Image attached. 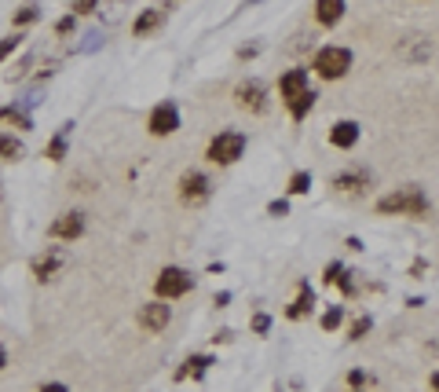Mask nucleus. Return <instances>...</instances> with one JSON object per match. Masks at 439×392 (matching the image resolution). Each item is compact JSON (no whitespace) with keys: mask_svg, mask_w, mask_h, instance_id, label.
Returning a JSON list of instances; mask_svg holds the SVG:
<instances>
[{"mask_svg":"<svg viewBox=\"0 0 439 392\" xmlns=\"http://www.w3.org/2000/svg\"><path fill=\"white\" fill-rule=\"evenodd\" d=\"M70 136H74V121H62L59 133L48 140V147H44V158H48V162H62L66 158V147H70Z\"/></svg>","mask_w":439,"mask_h":392,"instance_id":"nucleus-14","label":"nucleus"},{"mask_svg":"<svg viewBox=\"0 0 439 392\" xmlns=\"http://www.w3.org/2000/svg\"><path fill=\"white\" fill-rule=\"evenodd\" d=\"M268 213H271V216H290V202L275 198V202H268Z\"/></svg>","mask_w":439,"mask_h":392,"instance_id":"nucleus-32","label":"nucleus"},{"mask_svg":"<svg viewBox=\"0 0 439 392\" xmlns=\"http://www.w3.org/2000/svg\"><path fill=\"white\" fill-rule=\"evenodd\" d=\"M329 143L341 147V150H351L359 143V125L355 121H333V128H329Z\"/></svg>","mask_w":439,"mask_h":392,"instance_id":"nucleus-17","label":"nucleus"},{"mask_svg":"<svg viewBox=\"0 0 439 392\" xmlns=\"http://www.w3.org/2000/svg\"><path fill=\"white\" fill-rule=\"evenodd\" d=\"M99 8V0H74L70 4V15H92Z\"/></svg>","mask_w":439,"mask_h":392,"instance_id":"nucleus-29","label":"nucleus"},{"mask_svg":"<svg viewBox=\"0 0 439 392\" xmlns=\"http://www.w3.org/2000/svg\"><path fill=\"white\" fill-rule=\"evenodd\" d=\"M77 30V15H62V18H55V33L59 37H70Z\"/></svg>","mask_w":439,"mask_h":392,"instance_id":"nucleus-28","label":"nucleus"},{"mask_svg":"<svg viewBox=\"0 0 439 392\" xmlns=\"http://www.w3.org/2000/svg\"><path fill=\"white\" fill-rule=\"evenodd\" d=\"M209 198H212V180L202 169H187L180 177V202L194 209V206H205Z\"/></svg>","mask_w":439,"mask_h":392,"instance_id":"nucleus-5","label":"nucleus"},{"mask_svg":"<svg viewBox=\"0 0 439 392\" xmlns=\"http://www.w3.org/2000/svg\"><path fill=\"white\" fill-rule=\"evenodd\" d=\"M421 271H428V260H414V264H410V275L421 279Z\"/></svg>","mask_w":439,"mask_h":392,"instance_id":"nucleus-34","label":"nucleus"},{"mask_svg":"<svg viewBox=\"0 0 439 392\" xmlns=\"http://www.w3.org/2000/svg\"><path fill=\"white\" fill-rule=\"evenodd\" d=\"M278 92H282V99L290 103V99H297V96H304L307 92V70H285L282 74V81H278Z\"/></svg>","mask_w":439,"mask_h":392,"instance_id":"nucleus-13","label":"nucleus"},{"mask_svg":"<svg viewBox=\"0 0 439 392\" xmlns=\"http://www.w3.org/2000/svg\"><path fill=\"white\" fill-rule=\"evenodd\" d=\"M147 128H150V136H172L176 128H180V106H176L172 99H161V103L150 111Z\"/></svg>","mask_w":439,"mask_h":392,"instance_id":"nucleus-8","label":"nucleus"},{"mask_svg":"<svg viewBox=\"0 0 439 392\" xmlns=\"http://www.w3.org/2000/svg\"><path fill=\"white\" fill-rule=\"evenodd\" d=\"M312 308H315V293H312V286L307 282H300L297 286V297H293V304L285 308V319H304V315H312Z\"/></svg>","mask_w":439,"mask_h":392,"instance_id":"nucleus-16","label":"nucleus"},{"mask_svg":"<svg viewBox=\"0 0 439 392\" xmlns=\"http://www.w3.org/2000/svg\"><path fill=\"white\" fill-rule=\"evenodd\" d=\"M256 52H260V48H256V45H246V48H238V59H253V55H256Z\"/></svg>","mask_w":439,"mask_h":392,"instance_id":"nucleus-36","label":"nucleus"},{"mask_svg":"<svg viewBox=\"0 0 439 392\" xmlns=\"http://www.w3.org/2000/svg\"><path fill=\"white\" fill-rule=\"evenodd\" d=\"M212 366V356H190L180 370H176V381H187V378H205V370Z\"/></svg>","mask_w":439,"mask_h":392,"instance_id":"nucleus-20","label":"nucleus"},{"mask_svg":"<svg viewBox=\"0 0 439 392\" xmlns=\"http://www.w3.org/2000/svg\"><path fill=\"white\" fill-rule=\"evenodd\" d=\"M22 155H26L22 140L15 133H0V162H18Z\"/></svg>","mask_w":439,"mask_h":392,"instance_id":"nucleus-21","label":"nucleus"},{"mask_svg":"<svg viewBox=\"0 0 439 392\" xmlns=\"http://www.w3.org/2000/svg\"><path fill=\"white\" fill-rule=\"evenodd\" d=\"M37 18H40V8H37V4H22V8L11 15V26H15V30H22V26H33Z\"/></svg>","mask_w":439,"mask_h":392,"instance_id":"nucleus-23","label":"nucleus"},{"mask_svg":"<svg viewBox=\"0 0 439 392\" xmlns=\"http://www.w3.org/2000/svg\"><path fill=\"white\" fill-rule=\"evenodd\" d=\"M268 330H271V315L268 312L253 315V334H268Z\"/></svg>","mask_w":439,"mask_h":392,"instance_id":"nucleus-31","label":"nucleus"},{"mask_svg":"<svg viewBox=\"0 0 439 392\" xmlns=\"http://www.w3.org/2000/svg\"><path fill=\"white\" fill-rule=\"evenodd\" d=\"M312 70H315L322 81H341V77L351 70V52L341 48V45H326V48L315 52Z\"/></svg>","mask_w":439,"mask_h":392,"instance_id":"nucleus-3","label":"nucleus"},{"mask_svg":"<svg viewBox=\"0 0 439 392\" xmlns=\"http://www.w3.org/2000/svg\"><path fill=\"white\" fill-rule=\"evenodd\" d=\"M241 155H246V136L234 133V128H224V133H216L209 140V150H205V158L212 165H234Z\"/></svg>","mask_w":439,"mask_h":392,"instance_id":"nucleus-2","label":"nucleus"},{"mask_svg":"<svg viewBox=\"0 0 439 392\" xmlns=\"http://www.w3.org/2000/svg\"><path fill=\"white\" fill-rule=\"evenodd\" d=\"M216 304H219V308H227V304H231V293H227V290L216 293Z\"/></svg>","mask_w":439,"mask_h":392,"instance_id":"nucleus-37","label":"nucleus"},{"mask_svg":"<svg viewBox=\"0 0 439 392\" xmlns=\"http://www.w3.org/2000/svg\"><path fill=\"white\" fill-rule=\"evenodd\" d=\"M0 121H4L8 128H18V133H30L33 128V118L22 103H11V106H0Z\"/></svg>","mask_w":439,"mask_h":392,"instance_id":"nucleus-18","label":"nucleus"},{"mask_svg":"<svg viewBox=\"0 0 439 392\" xmlns=\"http://www.w3.org/2000/svg\"><path fill=\"white\" fill-rule=\"evenodd\" d=\"M165 26V11L161 8H143L136 15V23H132V37H150L154 30Z\"/></svg>","mask_w":439,"mask_h":392,"instance_id":"nucleus-12","label":"nucleus"},{"mask_svg":"<svg viewBox=\"0 0 439 392\" xmlns=\"http://www.w3.org/2000/svg\"><path fill=\"white\" fill-rule=\"evenodd\" d=\"M4 366H8V348L0 345V370H4Z\"/></svg>","mask_w":439,"mask_h":392,"instance_id":"nucleus-38","label":"nucleus"},{"mask_svg":"<svg viewBox=\"0 0 439 392\" xmlns=\"http://www.w3.org/2000/svg\"><path fill=\"white\" fill-rule=\"evenodd\" d=\"M285 191H290V194H307V191H312V172L297 169L290 177V187H285Z\"/></svg>","mask_w":439,"mask_h":392,"instance_id":"nucleus-24","label":"nucleus"},{"mask_svg":"<svg viewBox=\"0 0 439 392\" xmlns=\"http://www.w3.org/2000/svg\"><path fill=\"white\" fill-rule=\"evenodd\" d=\"M99 45H103V33H99V30H92V33H84V45H81L77 52H96Z\"/></svg>","mask_w":439,"mask_h":392,"instance_id":"nucleus-30","label":"nucleus"},{"mask_svg":"<svg viewBox=\"0 0 439 392\" xmlns=\"http://www.w3.org/2000/svg\"><path fill=\"white\" fill-rule=\"evenodd\" d=\"M373 209L381 216H414V220H421V216L432 209V202L417 184H406V187H395L392 194H384V198H377Z\"/></svg>","mask_w":439,"mask_h":392,"instance_id":"nucleus-1","label":"nucleus"},{"mask_svg":"<svg viewBox=\"0 0 439 392\" xmlns=\"http://www.w3.org/2000/svg\"><path fill=\"white\" fill-rule=\"evenodd\" d=\"M344 18V0H315V23L319 26H337Z\"/></svg>","mask_w":439,"mask_h":392,"instance_id":"nucleus-19","label":"nucleus"},{"mask_svg":"<svg viewBox=\"0 0 439 392\" xmlns=\"http://www.w3.org/2000/svg\"><path fill=\"white\" fill-rule=\"evenodd\" d=\"M315 92L312 89H307L304 96H297V99H290V103H285V106H290V114H293V121H304L307 114H312V106H315Z\"/></svg>","mask_w":439,"mask_h":392,"instance_id":"nucleus-22","label":"nucleus"},{"mask_svg":"<svg viewBox=\"0 0 439 392\" xmlns=\"http://www.w3.org/2000/svg\"><path fill=\"white\" fill-rule=\"evenodd\" d=\"M322 282H326V286H341V293H344V297H351V293H355V282H351V271L341 264V260H333V264H326V271H322Z\"/></svg>","mask_w":439,"mask_h":392,"instance_id":"nucleus-15","label":"nucleus"},{"mask_svg":"<svg viewBox=\"0 0 439 392\" xmlns=\"http://www.w3.org/2000/svg\"><path fill=\"white\" fill-rule=\"evenodd\" d=\"M66 260H70V257H66L62 246H44V250L30 260V275H33L37 282H52V279L66 268Z\"/></svg>","mask_w":439,"mask_h":392,"instance_id":"nucleus-6","label":"nucleus"},{"mask_svg":"<svg viewBox=\"0 0 439 392\" xmlns=\"http://www.w3.org/2000/svg\"><path fill=\"white\" fill-rule=\"evenodd\" d=\"M370 187V172L366 169H348L341 177H333V191L337 194H363Z\"/></svg>","mask_w":439,"mask_h":392,"instance_id":"nucleus-11","label":"nucleus"},{"mask_svg":"<svg viewBox=\"0 0 439 392\" xmlns=\"http://www.w3.org/2000/svg\"><path fill=\"white\" fill-rule=\"evenodd\" d=\"M348 385H351V388L366 385V370H351V374H348Z\"/></svg>","mask_w":439,"mask_h":392,"instance_id":"nucleus-33","label":"nucleus"},{"mask_svg":"<svg viewBox=\"0 0 439 392\" xmlns=\"http://www.w3.org/2000/svg\"><path fill=\"white\" fill-rule=\"evenodd\" d=\"M370 326H373V319H370V315H359L355 323H351V334H348V337H351V341H363V337L370 334Z\"/></svg>","mask_w":439,"mask_h":392,"instance_id":"nucleus-27","label":"nucleus"},{"mask_svg":"<svg viewBox=\"0 0 439 392\" xmlns=\"http://www.w3.org/2000/svg\"><path fill=\"white\" fill-rule=\"evenodd\" d=\"M194 290V275L183 271V268H161L158 279H154V293H158V301H176V297H183Z\"/></svg>","mask_w":439,"mask_h":392,"instance_id":"nucleus-4","label":"nucleus"},{"mask_svg":"<svg viewBox=\"0 0 439 392\" xmlns=\"http://www.w3.org/2000/svg\"><path fill=\"white\" fill-rule=\"evenodd\" d=\"M22 40H26V37H22V33H11V37H0V62H4L8 55H15V52H18V45H22Z\"/></svg>","mask_w":439,"mask_h":392,"instance_id":"nucleus-26","label":"nucleus"},{"mask_svg":"<svg viewBox=\"0 0 439 392\" xmlns=\"http://www.w3.org/2000/svg\"><path fill=\"white\" fill-rule=\"evenodd\" d=\"M428 385H432V392H439V370H435V374L428 378Z\"/></svg>","mask_w":439,"mask_h":392,"instance_id":"nucleus-39","label":"nucleus"},{"mask_svg":"<svg viewBox=\"0 0 439 392\" xmlns=\"http://www.w3.org/2000/svg\"><path fill=\"white\" fill-rule=\"evenodd\" d=\"M341 323H344V308H341V304H333V308H326V315H322V330H326V334H333Z\"/></svg>","mask_w":439,"mask_h":392,"instance_id":"nucleus-25","label":"nucleus"},{"mask_svg":"<svg viewBox=\"0 0 439 392\" xmlns=\"http://www.w3.org/2000/svg\"><path fill=\"white\" fill-rule=\"evenodd\" d=\"M37 392H70V388H66L62 381H48V385H40Z\"/></svg>","mask_w":439,"mask_h":392,"instance_id":"nucleus-35","label":"nucleus"},{"mask_svg":"<svg viewBox=\"0 0 439 392\" xmlns=\"http://www.w3.org/2000/svg\"><path fill=\"white\" fill-rule=\"evenodd\" d=\"M136 319H139V326H143L147 334H161L165 326L172 323V308H169L165 301H150V304H143V308H139Z\"/></svg>","mask_w":439,"mask_h":392,"instance_id":"nucleus-10","label":"nucleus"},{"mask_svg":"<svg viewBox=\"0 0 439 392\" xmlns=\"http://www.w3.org/2000/svg\"><path fill=\"white\" fill-rule=\"evenodd\" d=\"M249 4H256V0H249Z\"/></svg>","mask_w":439,"mask_h":392,"instance_id":"nucleus-40","label":"nucleus"},{"mask_svg":"<svg viewBox=\"0 0 439 392\" xmlns=\"http://www.w3.org/2000/svg\"><path fill=\"white\" fill-rule=\"evenodd\" d=\"M234 103L241 106V111H249V114H263V111H268V89H263V81L246 77L234 89Z\"/></svg>","mask_w":439,"mask_h":392,"instance_id":"nucleus-7","label":"nucleus"},{"mask_svg":"<svg viewBox=\"0 0 439 392\" xmlns=\"http://www.w3.org/2000/svg\"><path fill=\"white\" fill-rule=\"evenodd\" d=\"M48 235L55 238V242H77V238L84 235V213H77V209L59 213L55 220L48 224Z\"/></svg>","mask_w":439,"mask_h":392,"instance_id":"nucleus-9","label":"nucleus"}]
</instances>
